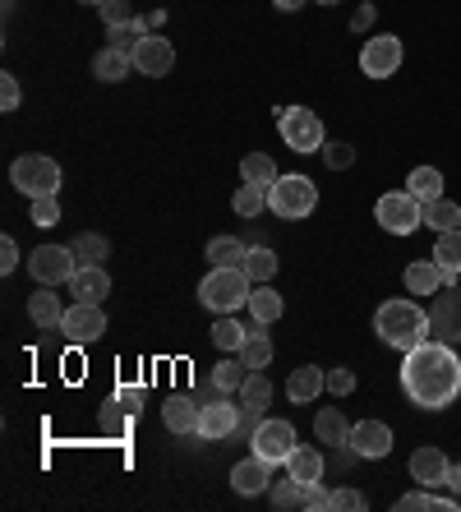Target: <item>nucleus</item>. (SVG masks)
Returning <instances> with one entry per match:
<instances>
[{
    "label": "nucleus",
    "mask_w": 461,
    "mask_h": 512,
    "mask_svg": "<svg viewBox=\"0 0 461 512\" xmlns=\"http://www.w3.org/2000/svg\"><path fill=\"white\" fill-rule=\"evenodd\" d=\"M402 393L411 397V406L420 411H448L461 393V360L448 342H420L415 351H406L402 360Z\"/></svg>",
    "instance_id": "obj_1"
},
{
    "label": "nucleus",
    "mask_w": 461,
    "mask_h": 512,
    "mask_svg": "<svg viewBox=\"0 0 461 512\" xmlns=\"http://www.w3.org/2000/svg\"><path fill=\"white\" fill-rule=\"evenodd\" d=\"M374 333H379L383 346H392V351H415L420 342H429L434 337V328H429V310L425 305H415V300H383L379 314H374Z\"/></svg>",
    "instance_id": "obj_2"
},
{
    "label": "nucleus",
    "mask_w": 461,
    "mask_h": 512,
    "mask_svg": "<svg viewBox=\"0 0 461 512\" xmlns=\"http://www.w3.org/2000/svg\"><path fill=\"white\" fill-rule=\"evenodd\" d=\"M254 277L245 268H213V273L199 282V305L213 314H236L240 305H249V291H254Z\"/></svg>",
    "instance_id": "obj_3"
},
{
    "label": "nucleus",
    "mask_w": 461,
    "mask_h": 512,
    "mask_svg": "<svg viewBox=\"0 0 461 512\" xmlns=\"http://www.w3.org/2000/svg\"><path fill=\"white\" fill-rule=\"evenodd\" d=\"M268 208L282 222H300L319 208V185L309 176H277V185L268 190Z\"/></svg>",
    "instance_id": "obj_4"
},
{
    "label": "nucleus",
    "mask_w": 461,
    "mask_h": 512,
    "mask_svg": "<svg viewBox=\"0 0 461 512\" xmlns=\"http://www.w3.org/2000/svg\"><path fill=\"white\" fill-rule=\"evenodd\" d=\"M60 180H65L60 162H56V157H42V153H28V157H19V162L10 167V185L19 194H28V199L60 194Z\"/></svg>",
    "instance_id": "obj_5"
},
{
    "label": "nucleus",
    "mask_w": 461,
    "mask_h": 512,
    "mask_svg": "<svg viewBox=\"0 0 461 512\" xmlns=\"http://www.w3.org/2000/svg\"><path fill=\"white\" fill-rule=\"evenodd\" d=\"M277 130H282L286 148L291 153H323V120L319 111H309V107H286L282 116H277Z\"/></svg>",
    "instance_id": "obj_6"
},
{
    "label": "nucleus",
    "mask_w": 461,
    "mask_h": 512,
    "mask_svg": "<svg viewBox=\"0 0 461 512\" xmlns=\"http://www.w3.org/2000/svg\"><path fill=\"white\" fill-rule=\"evenodd\" d=\"M374 217H379V227L392 231V236H411V231L425 227V222H420V199H415L411 190L383 194V199L374 203Z\"/></svg>",
    "instance_id": "obj_7"
},
{
    "label": "nucleus",
    "mask_w": 461,
    "mask_h": 512,
    "mask_svg": "<svg viewBox=\"0 0 461 512\" xmlns=\"http://www.w3.org/2000/svg\"><path fill=\"white\" fill-rule=\"evenodd\" d=\"M402 60H406L402 37L379 33L360 47V74H369V79H392V74L402 70Z\"/></svg>",
    "instance_id": "obj_8"
},
{
    "label": "nucleus",
    "mask_w": 461,
    "mask_h": 512,
    "mask_svg": "<svg viewBox=\"0 0 461 512\" xmlns=\"http://www.w3.org/2000/svg\"><path fill=\"white\" fill-rule=\"evenodd\" d=\"M249 448H254V453H259L263 462L286 466V457L296 453V429L286 425V420L263 416L259 425H254V439H249Z\"/></svg>",
    "instance_id": "obj_9"
},
{
    "label": "nucleus",
    "mask_w": 461,
    "mask_h": 512,
    "mask_svg": "<svg viewBox=\"0 0 461 512\" xmlns=\"http://www.w3.org/2000/svg\"><path fill=\"white\" fill-rule=\"evenodd\" d=\"M74 268H79V259H74V250H65V245H37V250L28 254V273L37 277V286L70 282Z\"/></svg>",
    "instance_id": "obj_10"
},
{
    "label": "nucleus",
    "mask_w": 461,
    "mask_h": 512,
    "mask_svg": "<svg viewBox=\"0 0 461 512\" xmlns=\"http://www.w3.org/2000/svg\"><path fill=\"white\" fill-rule=\"evenodd\" d=\"M429 328L438 342L457 346L461 342V286L448 282L443 291H434V310H429Z\"/></svg>",
    "instance_id": "obj_11"
},
{
    "label": "nucleus",
    "mask_w": 461,
    "mask_h": 512,
    "mask_svg": "<svg viewBox=\"0 0 461 512\" xmlns=\"http://www.w3.org/2000/svg\"><path fill=\"white\" fill-rule=\"evenodd\" d=\"M60 333L74 346H93L97 337L107 333V314H102V305H79L74 300L70 310H65V319H60Z\"/></svg>",
    "instance_id": "obj_12"
},
{
    "label": "nucleus",
    "mask_w": 461,
    "mask_h": 512,
    "mask_svg": "<svg viewBox=\"0 0 461 512\" xmlns=\"http://www.w3.org/2000/svg\"><path fill=\"white\" fill-rule=\"evenodd\" d=\"M346 448H351L355 457H365V462H379V457L392 453V429L383 425V420H360V425H351V434H346Z\"/></svg>",
    "instance_id": "obj_13"
},
{
    "label": "nucleus",
    "mask_w": 461,
    "mask_h": 512,
    "mask_svg": "<svg viewBox=\"0 0 461 512\" xmlns=\"http://www.w3.org/2000/svg\"><path fill=\"white\" fill-rule=\"evenodd\" d=\"M134 70L139 74H148V79H162V74H171V65H176V47L166 42V37H157V33H148L134 47Z\"/></svg>",
    "instance_id": "obj_14"
},
{
    "label": "nucleus",
    "mask_w": 461,
    "mask_h": 512,
    "mask_svg": "<svg viewBox=\"0 0 461 512\" xmlns=\"http://www.w3.org/2000/svg\"><path fill=\"white\" fill-rule=\"evenodd\" d=\"M240 429V406H231L226 402V393H217L213 402L203 406V416H199V434L208 443H217V439H231Z\"/></svg>",
    "instance_id": "obj_15"
},
{
    "label": "nucleus",
    "mask_w": 461,
    "mask_h": 512,
    "mask_svg": "<svg viewBox=\"0 0 461 512\" xmlns=\"http://www.w3.org/2000/svg\"><path fill=\"white\" fill-rule=\"evenodd\" d=\"M231 489H236V494H245V499L268 494V489H272V462H263L259 453H249L245 462L231 466Z\"/></svg>",
    "instance_id": "obj_16"
},
{
    "label": "nucleus",
    "mask_w": 461,
    "mask_h": 512,
    "mask_svg": "<svg viewBox=\"0 0 461 512\" xmlns=\"http://www.w3.org/2000/svg\"><path fill=\"white\" fill-rule=\"evenodd\" d=\"M448 453H438V448H415L411 453V480L425 489H443L448 485Z\"/></svg>",
    "instance_id": "obj_17"
},
{
    "label": "nucleus",
    "mask_w": 461,
    "mask_h": 512,
    "mask_svg": "<svg viewBox=\"0 0 461 512\" xmlns=\"http://www.w3.org/2000/svg\"><path fill=\"white\" fill-rule=\"evenodd\" d=\"M65 286H70V296L79 300V305H102V300L111 296L107 268H74V277Z\"/></svg>",
    "instance_id": "obj_18"
},
{
    "label": "nucleus",
    "mask_w": 461,
    "mask_h": 512,
    "mask_svg": "<svg viewBox=\"0 0 461 512\" xmlns=\"http://www.w3.org/2000/svg\"><path fill=\"white\" fill-rule=\"evenodd\" d=\"M323 388H328V374L319 370V365H300L291 379H286V397L296 406H309V402H319Z\"/></svg>",
    "instance_id": "obj_19"
},
{
    "label": "nucleus",
    "mask_w": 461,
    "mask_h": 512,
    "mask_svg": "<svg viewBox=\"0 0 461 512\" xmlns=\"http://www.w3.org/2000/svg\"><path fill=\"white\" fill-rule=\"evenodd\" d=\"M199 416H203V406L194 397H166V406H162V425L171 434H199Z\"/></svg>",
    "instance_id": "obj_20"
},
{
    "label": "nucleus",
    "mask_w": 461,
    "mask_h": 512,
    "mask_svg": "<svg viewBox=\"0 0 461 512\" xmlns=\"http://www.w3.org/2000/svg\"><path fill=\"white\" fill-rule=\"evenodd\" d=\"M443 286H448V273L434 263V254H429V259H415L411 268H406V291H411V296H434Z\"/></svg>",
    "instance_id": "obj_21"
},
{
    "label": "nucleus",
    "mask_w": 461,
    "mask_h": 512,
    "mask_svg": "<svg viewBox=\"0 0 461 512\" xmlns=\"http://www.w3.org/2000/svg\"><path fill=\"white\" fill-rule=\"evenodd\" d=\"M28 319H33L37 328H60V319H65V305H60V296L51 291V286H37L33 296H28Z\"/></svg>",
    "instance_id": "obj_22"
},
{
    "label": "nucleus",
    "mask_w": 461,
    "mask_h": 512,
    "mask_svg": "<svg viewBox=\"0 0 461 512\" xmlns=\"http://www.w3.org/2000/svg\"><path fill=\"white\" fill-rule=\"evenodd\" d=\"M282 310H286L282 291H272L268 282H263V286H254V291H249V319L259 323V328H268V323H277V319H282Z\"/></svg>",
    "instance_id": "obj_23"
},
{
    "label": "nucleus",
    "mask_w": 461,
    "mask_h": 512,
    "mask_svg": "<svg viewBox=\"0 0 461 512\" xmlns=\"http://www.w3.org/2000/svg\"><path fill=\"white\" fill-rule=\"evenodd\" d=\"M397 512H461V499H448L438 489H415V494H402L397 499Z\"/></svg>",
    "instance_id": "obj_24"
},
{
    "label": "nucleus",
    "mask_w": 461,
    "mask_h": 512,
    "mask_svg": "<svg viewBox=\"0 0 461 512\" xmlns=\"http://www.w3.org/2000/svg\"><path fill=\"white\" fill-rule=\"evenodd\" d=\"M420 222H425L434 236H443V231L461 227V208L452 199H429V203H420Z\"/></svg>",
    "instance_id": "obj_25"
},
{
    "label": "nucleus",
    "mask_w": 461,
    "mask_h": 512,
    "mask_svg": "<svg viewBox=\"0 0 461 512\" xmlns=\"http://www.w3.org/2000/svg\"><path fill=\"white\" fill-rule=\"evenodd\" d=\"M134 70V60H130V51H116V47H102L93 56V74L102 79V84H120L125 74Z\"/></svg>",
    "instance_id": "obj_26"
},
{
    "label": "nucleus",
    "mask_w": 461,
    "mask_h": 512,
    "mask_svg": "<svg viewBox=\"0 0 461 512\" xmlns=\"http://www.w3.org/2000/svg\"><path fill=\"white\" fill-rule=\"evenodd\" d=\"M286 476H296L300 485H314V480H323V453L319 448H300L286 457Z\"/></svg>",
    "instance_id": "obj_27"
},
{
    "label": "nucleus",
    "mask_w": 461,
    "mask_h": 512,
    "mask_svg": "<svg viewBox=\"0 0 461 512\" xmlns=\"http://www.w3.org/2000/svg\"><path fill=\"white\" fill-rule=\"evenodd\" d=\"M434 263L448 273V282H457V273H461V227L443 231V236L434 240Z\"/></svg>",
    "instance_id": "obj_28"
},
{
    "label": "nucleus",
    "mask_w": 461,
    "mask_h": 512,
    "mask_svg": "<svg viewBox=\"0 0 461 512\" xmlns=\"http://www.w3.org/2000/svg\"><path fill=\"white\" fill-rule=\"evenodd\" d=\"M240 180H245V185H259V190H272V185H277V162H272L268 153H249L245 162H240Z\"/></svg>",
    "instance_id": "obj_29"
},
{
    "label": "nucleus",
    "mask_w": 461,
    "mask_h": 512,
    "mask_svg": "<svg viewBox=\"0 0 461 512\" xmlns=\"http://www.w3.org/2000/svg\"><path fill=\"white\" fill-rule=\"evenodd\" d=\"M245 240H236V236H213L208 240V263L213 268H240L245 263Z\"/></svg>",
    "instance_id": "obj_30"
},
{
    "label": "nucleus",
    "mask_w": 461,
    "mask_h": 512,
    "mask_svg": "<svg viewBox=\"0 0 461 512\" xmlns=\"http://www.w3.org/2000/svg\"><path fill=\"white\" fill-rule=\"evenodd\" d=\"M245 379H249V370H245V360H240L236 351L213 365V388H217V393H240V383H245Z\"/></svg>",
    "instance_id": "obj_31"
},
{
    "label": "nucleus",
    "mask_w": 461,
    "mask_h": 512,
    "mask_svg": "<svg viewBox=\"0 0 461 512\" xmlns=\"http://www.w3.org/2000/svg\"><path fill=\"white\" fill-rule=\"evenodd\" d=\"M406 190H411L420 203L443 199V171H438V167H415L411 176H406Z\"/></svg>",
    "instance_id": "obj_32"
},
{
    "label": "nucleus",
    "mask_w": 461,
    "mask_h": 512,
    "mask_svg": "<svg viewBox=\"0 0 461 512\" xmlns=\"http://www.w3.org/2000/svg\"><path fill=\"white\" fill-rule=\"evenodd\" d=\"M314 434H319V443H328V448H337V443H346V434H351V425H346V416L337 411V406H323L319 420H314Z\"/></svg>",
    "instance_id": "obj_33"
},
{
    "label": "nucleus",
    "mask_w": 461,
    "mask_h": 512,
    "mask_svg": "<svg viewBox=\"0 0 461 512\" xmlns=\"http://www.w3.org/2000/svg\"><path fill=\"white\" fill-rule=\"evenodd\" d=\"M240 402H245V411H268V402H272V383L263 379V370H249V379L240 383Z\"/></svg>",
    "instance_id": "obj_34"
},
{
    "label": "nucleus",
    "mask_w": 461,
    "mask_h": 512,
    "mask_svg": "<svg viewBox=\"0 0 461 512\" xmlns=\"http://www.w3.org/2000/svg\"><path fill=\"white\" fill-rule=\"evenodd\" d=\"M70 250H74V259H79V268H102V263H107V254H111V245L102 236H93V231H88V236L74 240Z\"/></svg>",
    "instance_id": "obj_35"
},
{
    "label": "nucleus",
    "mask_w": 461,
    "mask_h": 512,
    "mask_svg": "<svg viewBox=\"0 0 461 512\" xmlns=\"http://www.w3.org/2000/svg\"><path fill=\"white\" fill-rule=\"evenodd\" d=\"M236 356L245 360V370H268V365H272V342H268V333H249L245 346H240Z\"/></svg>",
    "instance_id": "obj_36"
},
{
    "label": "nucleus",
    "mask_w": 461,
    "mask_h": 512,
    "mask_svg": "<svg viewBox=\"0 0 461 512\" xmlns=\"http://www.w3.org/2000/svg\"><path fill=\"white\" fill-rule=\"evenodd\" d=\"M240 268H245L254 282H272V277H277V254H272L268 245H254V250L245 254V263H240Z\"/></svg>",
    "instance_id": "obj_37"
},
{
    "label": "nucleus",
    "mask_w": 461,
    "mask_h": 512,
    "mask_svg": "<svg viewBox=\"0 0 461 512\" xmlns=\"http://www.w3.org/2000/svg\"><path fill=\"white\" fill-rule=\"evenodd\" d=\"M268 499H272V508H282V512L305 508V485H300L296 476H286V480H277V485L268 489Z\"/></svg>",
    "instance_id": "obj_38"
},
{
    "label": "nucleus",
    "mask_w": 461,
    "mask_h": 512,
    "mask_svg": "<svg viewBox=\"0 0 461 512\" xmlns=\"http://www.w3.org/2000/svg\"><path fill=\"white\" fill-rule=\"evenodd\" d=\"M231 208H236V217H245V222H254V217L268 208V190H259V185H240L236 199H231Z\"/></svg>",
    "instance_id": "obj_39"
},
{
    "label": "nucleus",
    "mask_w": 461,
    "mask_h": 512,
    "mask_svg": "<svg viewBox=\"0 0 461 512\" xmlns=\"http://www.w3.org/2000/svg\"><path fill=\"white\" fill-rule=\"evenodd\" d=\"M245 337H249V328H240L231 314H222V319L213 323V342L222 346V351H240V346H245Z\"/></svg>",
    "instance_id": "obj_40"
},
{
    "label": "nucleus",
    "mask_w": 461,
    "mask_h": 512,
    "mask_svg": "<svg viewBox=\"0 0 461 512\" xmlns=\"http://www.w3.org/2000/svg\"><path fill=\"white\" fill-rule=\"evenodd\" d=\"M28 213H33V227H56V222H60V199H56V194L28 199Z\"/></svg>",
    "instance_id": "obj_41"
},
{
    "label": "nucleus",
    "mask_w": 461,
    "mask_h": 512,
    "mask_svg": "<svg viewBox=\"0 0 461 512\" xmlns=\"http://www.w3.org/2000/svg\"><path fill=\"white\" fill-rule=\"evenodd\" d=\"M143 37H148V28H143V24H134V19H130V24L111 28V42H107V47H116V51H130V56H134V47H139Z\"/></svg>",
    "instance_id": "obj_42"
},
{
    "label": "nucleus",
    "mask_w": 461,
    "mask_h": 512,
    "mask_svg": "<svg viewBox=\"0 0 461 512\" xmlns=\"http://www.w3.org/2000/svg\"><path fill=\"white\" fill-rule=\"evenodd\" d=\"M323 162H328L332 171H351L355 167V148H351V143H342V139L323 143Z\"/></svg>",
    "instance_id": "obj_43"
},
{
    "label": "nucleus",
    "mask_w": 461,
    "mask_h": 512,
    "mask_svg": "<svg viewBox=\"0 0 461 512\" xmlns=\"http://www.w3.org/2000/svg\"><path fill=\"white\" fill-rule=\"evenodd\" d=\"M97 10H102V24H107V28H120V24H130V19H134L125 0H102Z\"/></svg>",
    "instance_id": "obj_44"
},
{
    "label": "nucleus",
    "mask_w": 461,
    "mask_h": 512,
    "mask_svg": "<svg viewBox=\"0 0 461 512\" xmlns=\"http://www.w3.org/2000/svg\"><path fill=\"white\" fill-rule=\"evenodd\" d=\"M332 512H355V508H365V494L360 489H332Z\"/></svg>",
    "instance_id": "obj_45"
},
{
    "label": "nucleus",
    "mask_w": 461,
    "mask_h": 512,
    "mask_svg": "<svg viewBox=\"0 0 461 512\" xmlns=\"http://www.w3.org/2000/svg\"><path fill=\"white\" fill-rule=\"evenodd\" d=\"M0 111H19V79L0 74Z\"/></svg>",
    "instance_id": "obj_46"
},
{
    "label": "nucleus",
    "mask_w": 461,
    "mask_h": 512,
    "mask_svg": "<svg viewBox=\"0 0 461 512\" xmlns=\"http://www.w3.org/2000/svg\"><path fill=\"white\" fill-rule=\"evenodd\" d=\"M332 503V494L323 489V480H314V485H305V512H323Z\"/></svg>",
    "instance_id": "obj_47"
},
{
    "label": "nucleus",
    "mask_w": 461,
    "mask_h": 512,
    "mask_svg": "<svg viewBox=\"0 0 461 512\" xmlns=\"http://www.w3.org/2000/svg\"><path fill=\"white\" fill-rule=\"evenodd\" d=\"M328 393H332V397L355 393V374H351V370H328Z\"/></svg>",
    "instance_id": "obj_48"
},
{
    "label": "nucleus",
    "mask_w": 461,
    "mask_h": 512,
    "mask_svg": "<svg viewBox=\"0 0 461 512\" xmlns=\"http://www.w3.org/2000/svg\"><path fill=\"white\" fill-rule=\"evenodd\" d=\"M19 259H24V254H19L14 236H0V273H14V268H19Z\"/></svg>",
    "instance_id": "obj_49"
},
{
    "label": "nucleus",
    "mask_w": 461,
    "mask_h": 512,
    "mask_svg": "<svg viewBox=\"0 0 461 512\" xmlns=\"http://www.w3.org/2000/svg\"><path fill=\"white\" fill-rule=\"evenodd\" d=\"M116 406H120V411H130V416H134V411H139V406H143V393H139V388H130V383H125V388H116Z\"/></svg>",
    "instance_id": "obj_50"
},
{
    "label": "nucleus",
    "mask_w": 461,
    "mask_h": 512,
    "mask_svg": "<svg viewBox=\"0 0 461 512\" xmlns=\"http://www.w3.org/2000/svg\"><path fill=\"white\" fill-rule=\"evenodd\" d=\"M448 489L461 499V462H452V466H448Z\"/></svg>",
    "instance_id": "obj_51"
},
{
    "label": "nucleus",
    "mask_w": 461,
    "mask_h": 512,
    "mask_svg": "<svg viewBox=\"0 0 461 512\" xmlns=\"http://www.w3.org/2000/svg\"><path fill=\"white\" fill-rule=\"evenodd\" d=\"M272 5H277V10H300L305 0H272Z\"/></svg>",
    "instance_id": "obj_52"
},
{
    "label": "nucleus",
    "mask_w": 461,
    "mask_h": 512,
    "mask_svg": "<svg viewBox=\"0 0 461 512\" xmlns=\"http://www.w3.org/2000/svg\"><path fill=\"white\" fill-rule=\"evenodd\" d=\"M79 5H102V0H79Z\"/></svg>",
    "instance_id": "obj_53"
},
{
    "label": "nucleus",
    "mask_w": 461,
    "mask_h": 512,
    "mask_svg": "<svg viewBox=\"0 0 461 512\" xmlns=\"http://www.w3.org/2000/svg\"><path fill=\"white\" fill-rule=\"evenodd\" d=\"M319 5H342V0H319Z\"/></svg>",
    "instance_id": "obj_54"
}]
</instances>
